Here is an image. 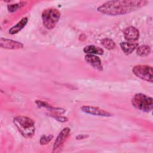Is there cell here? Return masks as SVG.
Segmentation results:
<instances>
[{
  "label": "cell",
  "instance_id": "6da1fadb",
  "mask_svg": "<svg viewBox=\"0 0 153 153\" xmlns=\"http://www.w3.org/2000/svg\"><path fill=\"white\" fill-rule=\"evenodd\" d=\"M145 0H117L107 1L97 8V11L107 15L118 16L130 13L145 6Z\"/></svg>",
  "mask_w": 153,
  "mask_h": 153
},
{
  "label": "cell",
  "instance_id": "7a4b0ae2",
  "mask_svg": "<svg viewBox=\"0 0 153 153\" xmlns=\"http://www.w3.org/2000/svg\"><path fill=\"white\" fill-rule=\"evenodd\" d=\"M13 123L21 134L26 137H32L35 133L34 121L26 116H17L13 118Z\"/></svg>",
  "mask_w": 153,
  "mask_h": 153
},
{
  "label": "cell",
  "instance_id": "3957f363",
  "mask_svg": "<svg viewBox=\"0 0 153 153\" xmlns=\"http://www.w3.org/2000/svg\"><path fill=\"white\" fill-rule=\"evenodd\" d=\"M131 104L136 109L145 112H149L153 107V99L152 97L144 94H136L131 99Z\"/></svg>",
  "mask_w": 153,
  "mask_h": 153
},
{
  "label": "cell",
  "instance_id": "277c9868",
  "mask_svg": "<svg viewBox=\"0 0 153 153\" xmlns=\"http://www.w3.org/2000/svg\"><path fill=\"white\" fill-rule=\"evenodd\" d=\"M60 17V13L56 8H48L45 9L42 13V23L44 27L49 30L53 29L59 22Z\"/></svg>",
  "mask_w": 153,
  "mask_h": 153
},
{
  "label": "cell",
  "instance_id": "5b68a950",
  "mask_svg": "<svg viewBox=\"0 0 153 153\" xmlns=\"http://www.w3.org/2000/svg\"><path fill=\"white\" fill-rule=\"evenodd\" d=\"M133 73L138 78L148 82H152V67L148 65H137L132 68Z\"/></svg>",
  "mask_w": 153,
  "mask_h": 153
},
{
  "label": "cell",
  "instance_id": "8992f818",
  "mask_svg": "<svg viewBox=\"0 0 153 153\" xmlns=\"http://www.w3.org/2000/svg\"><path fill=\"white\" fill-rule=\"evenodd\" d=\"M81 109L82 112L86 114H89L101 117H111L113 115L112 114L104 109L92 106H82L81 107Z\"/></svg>",
  "mask_w": 153,
  "mask_h": 153
},
{
  "label": "cell",
  "instance_id": "52a82bcc",
  "mask_svg": "<svg viewBox=\"0 0 153 153\" xmlns=\"http://www.w3.org/2000/svg\"><path fill=\"white\" fill-rule=\"evenodd\" d=\"M0 47L5 49H11V50H17L20 49L23 47L22 43L8 39L7 38H0Z\"/></svg>",
  "mask_w": 153,
  "mask_h": 153
},
{
  "label": "cell",
  "instance_id": "ba28073f",
  "mask_svg": "<svg viewBox=\"0 0 153 153\" xmlns=\"http://www.w3.org/2000/svg\"><path fill=\"white\" fill-rule=\"evenodd\" d=\"M85 60L94 69L99 71H102L103 70L101 60L98 56L94 54H87L85 56Z\"/></svg>",
  "mask_w": 153,
  "mask_h": 153
},
{
  "label": "cell",
  "instance_id": "9c48e42d",
  "mask_svg": "<svg viewBox=\"0 0 153 153\" xmlns=\"http://www.w3.org/2000/svg\"><path fill=\"white\" fill-rule=\"evenodd\" d=\"M70 128L69 127H65L59 134L57 138L56 139L54 145L53 149H56L60 147L64 142L66 140L70 133Z\"/></svg>",
  "mask_w": 153,
  "mask_h": 153
},
{
  "label": "cell",
  "instance_id": "30bf717a",
  "mask_svg": "<svg viewBox=\"0 0 153 153\" xmlns=\"http://www.w3.org/2000/svg\"><path fill=\"white\" fill-rule=\"evenodd\" d=\"M124 36L126 40L134 41L138 39L139 37V32L134 27L129 26L124 30Z\"/></svg>",
  "mask_w": 153,
  "mask_h": 153
},
{
  "label": "cell",
  "instance_id": "8fae6325",
  "mask_svg": "<svg viewBox=\"0 0 153 153\" xmlns=\"http://www.w3.org/2000/svg\"><path fill=\"white\" fill-rule=\"evenodd\" d=\"M35 103L36 105L40 107V108H44L47 109V110L50 111L51 112V114H63L65 111L62 108H54L50 105H49L47 102H42L39 100H36Z\"/></svg>",
  "mask_w": 153,
  "mask_h": 153
},
{
  "label": "cell",
  "instance_id": "7c38bea8",
  "mask_svg": "<svg viewBox=\"0 0 153 153\" xmlns=\"http://www.w3.org/2000/svg\"><path fill=\"white\" fill-rule=\"evenodd\" d=\"M120 47L122 51L126 55L131 54L136 48L138 47L137 43H132L128 42H121Z\"/></svg>",
  "mask_w": 153,
  "mask_h": 153
},
{
  "label": "cell",
  "instance_id": "4fadbf2b",
  "mask_svg": "<svg viewBox=\"0 0 153 153\" xmlns=\"http://www.w3.org/2000/svg\"><path fill=\"white\" fill-rule=\"evenodd\" d=\"M27 17H23L19 22H18L16 25L10 28L8 32L11 35L16 34L21 30L27 23Z\"/></svg>",
  "mask_w": 153,
  "mask_h": 153
},
{
  "label": "cell",
  "instance_id": "5bb4252c",
  "mask_svg": "<svg viewBox=\"0 0 153 153\" xmlns=\"http://www.w3.org/2000/svg\"><path fill=\"white\" fill-rule=\"evenodd\" d=\"M83 51L84 53L90 54H102L103 53V50L102 48L98 47H96L93 45H89L85 46L84 48Z\"/></svg>",
  "mask_w": 153,
  "mask_h": 153
},
{
  "label": "cell",
  "instance_id": "9a60e30c",
  "mask_svg": "<svg viewBox=\"0 0 153 153\" xmlns=\"http://www.w3.org/2000/svg\"><path fill=\"white\" fill-rule=\"evenodd\" d=\"M151 53V48L147 45H142L137 47L136 53L140 56H146Z\"/></svg>",
  "mask_w": 153,
  "mask_h": 153
},
{
  "label": "cell",
  "instance_id": "2e32d148",
  "mask_svg": "<svg viewBox=\"0 0 153 153\" xmlns=\"http://www.w3.org/2000/svg\"><path fill=\"white\" fill-rule=\"evenodd\" d=\"M101 44L103 47L108 50H112L115 48L116 44L115 42L109 38H104L101 40Z\"/></svg>",
  "mask_w": 153,
  "mask_h": 153
},
{
  "label": "cell",
  "instance_id": "e0dca14e",
  "mask_svg": "<svg viewBox=\"0 0 153 153\" xmlns=\"http://www.w3.org/2000/svg\"><path fill=\"white\" fill-rule=\"evenodd\" d=\"M26 3V2H20L16 4L8 5L7 6L8 11L10 12V13H13V12L16 11L17 10H18L19 9H20V8L23 7Z\"/></svg>",
  "mask_w": 153,
  "mask_h": 153
},
{
  "label": "cell",
  "instance_id": "ac0fdd59",
  "mask_svg": "<svg viewBox=\"0 0 153 153\" xmlns=\"http://www.w3.org/2000/svg\"><path fill=\"white\" fill-rule=\"evenodd\" d=\"M53 138V136L52 134L48 135H42L39 139V143L41 145H47L48 143Z\"/></svg>",
  "mask_w": 153,
  "mask_h": 153
},
{
  "label": "cell",
  "instance_id": "d6986e66",
  "mask_svg": "<svg viewBox=\"0 0 153 153\" xmlns=\"http://www.w3.org/2000/svg\"><path fill=\"white\" fill-rule=\"evenodd\" d=\"M53 115H51L52 117H53L54 118H55L56 120L59 121L60 122H66L68 121V118L65 117H62V116H60L57 114H51Z\"/></svg>",
  "mask_w": 153,
  "mask_h": 153
},
{
  "label": "cell",
  "instance_id": "ffe728a7",
  "mask_svg": "<svg viewBox=\"0 0 153 153\" xmlns=\"http://www.w3.org/2000/svg\"><path fill=\"white\" fill-rule=\"evenodd\" d=\"M87 137H88V135H86V134H79L78 136H77L76 137V139H83Z\"/></svg>",
  "mask_w": 153,
  "mask_h": 153
}]
</instances>
